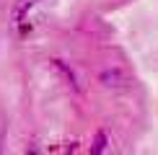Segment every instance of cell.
Returning a JSON list of instances; mask_svg holds the SVG:
<instances>
[{
    "label": "cell",
    "instance_id": "obj_3",
    "mask_svg": "<svg viewBox=\"0 0 158 155\" xmlns=\"http://www.w3.org/2000/svg\"><path fill=\"white\" fill-rule=\"evenodd\" d=\"M23 155H36V147H29V150H26Z\"/></svg>",
    "mask_w": 158,
    "mask_h": 155
},
{
    "label": "cell",
    "instance_id": "obj_2",
    "mask_svg": "<svg viewBox=\"0 0 158 155\" xmlns=\"http://www.w3.org/2000/svg\"><path fill=\"white\" fill-rule=\"evenodd\" d=\"M104 147H106V132H96V140L91 145V155H104Z\"/></svg>",
    "mask_w": 158,
    "mask_h": 155
},
{
    "label": "cell",
    "instance_id": "obj_1",
    "mask_svg": "<svg viewBox=\"0 0 158 155\" xmlns=\"http://www.w3.org/2000/svg\"><path fill=\"white\" fill-rule=\"evenodd\" d=\"M34 3H36V0H18L16 10H13V23H21V21H23V16H26L31 8H34Z\"/></svg>",
    "mask_w": 158,
    "mask_h": 155
},
{
    "label": "cell",
    "instance_id": "obj_4",
    "mask_svg": "<svg viewBox=\"0 0 158 155\" xmlns=\"http://www.w3.org/2000/svg\"><path fill=\"white\" fill-rule=\"evenodd\" d=\"M0 155H3V140H0Z\"/></svg>",
    "mask_w": 158,
    "mask_h": 155
}]
</instances>
